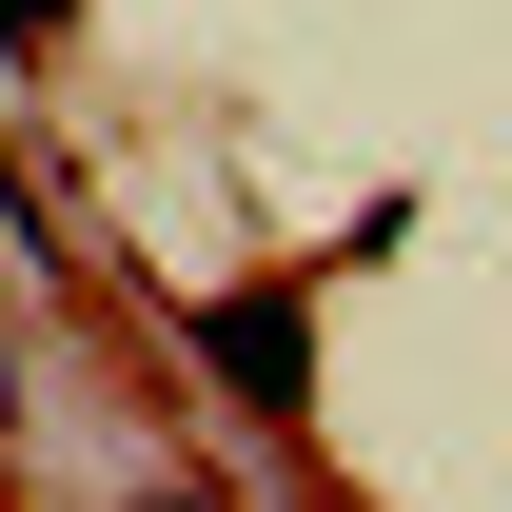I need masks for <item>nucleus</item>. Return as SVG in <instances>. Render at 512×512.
Returning a JSON list of instances; mask_svg holds the SVG:
<instances>
[{
    "mask_svg": "<svg viewBox=\"0 0 512 512\" xmlns=\"http://www.w3.org/2000/svg\"><path fill=\"white\" fill-rule=\"evenodd\" d=\"M197 355H217L256 414H296V375H316V296H296V276H256V296H217V316H197Z\"/></svg>",
    "mask_w": 512,
    "mask_h": 512,
    "instance_id": "f257e3e1",
    "label": "nucleus"
},
{
    "mask_svg": "<svg viewBox=\"0 0 512 512\" xmlns=\"http://www.w3.org/2000/svg\"><path fill=\"white\" fill-rule=\"evenodd\" d=\"M0 20H20V40H60V20H79V0H0Z\"/></svg>",
    "mask_w": 512,
    "mask_h": 512,
    "instance_id": "f03ea898",
    "label": "nucleus"
}]
</instances>
